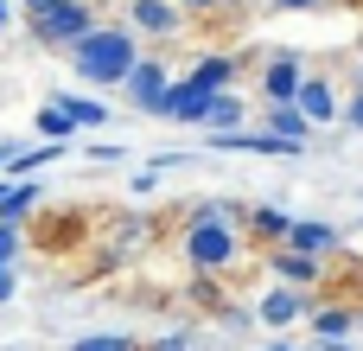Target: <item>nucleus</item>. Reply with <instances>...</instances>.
Masks as SVG:
<instances>
[{"instance_id": "f257e3e1", "label": "nucleus", "mask_w": 363, "mask_h": 351, "mask_svg": "<svg viewBox=\"0 0 363 351\" xmlns=\"http://www.w3.org/2000/svg\"><path fill=\"white\" fill-rule=\"evenodd\" d=\"M64 58H70V70H77L89 90H121V77H128L134 58H140V38L128 32V19H96Z\"/></svg>"}, {"instance_id": "f03ea898", "label": "nucleus", "mask_w": 363, "mask_h": 351, "mask_svg": "<svg viewBox=\"0 0 363 351\" xmlns=\"http://www.w3.org/2000/svg\"><path fill=\"white\" fill-rule=\"evenodd\" d=\"M19 19H26V38H32V45L70 51V45L96 26V6H89V0H19Z\"/></svg>"}, {"instance_id": "7ed1b4c3", "label": "nucleus", "mask_w": 363, "mask_h": 351, "mask_svg": "<svg viewBox=\"0 0 363 351\" xmlns=\"http://www.w3.org/2000/svg\"><path fill=\"white\" fill-rule=\"evenodd\" d=\"M211 96H217V90H204V83H191V77H172L153 115H160V122H179V128H204V115H211Z\"/></svg>"}, {"instance_id": "20e7f679", "label": "nucleus", "mask_w": 363, "mask_h": 351, "mask_svg": "<svg viewBox=\"0 0 363 351\" xmlns=\"http://www.w3.org/2000/svg\"><path fill=\"white\" fill-rule=\"evenodd\" d=\"M121 19H128L134 38H160V45L185 32V6H179V0H128Z\"/></svg>"}, {"instance_id": "39448f33", "label": "nucleus", "mask_w": 363, "mask_h": 351, "mask_svg": "<svg viewBox=\"0 0 363 351\" xmlns=\"http://www.w3.org/2000/svg\"><path fill=\"white\" fill-rule=\"evenodd\" d=\"M166 83H172L166 58H134V70L121 77V96H128L140 115H153V109H160V96H166Z\"/></svg>"}, {"instance_id": "423d86ee", "label": "nucleus", "mask_w": 363, "mask_h": 351, "mask_svg": "<svg viewBox=\"0 0 363 351\" xmlns=\"http://www.w3.org/2000/svg\"><path fill=\"white\" fill-rule=\"evenodd\" d=\"M306 307H313V301H306V288H287V281H281V288H268V294L255 301V326H268V333H281V326H294V320H306Z\"/></svg>"}, {"instance_id": "0eeeda50", "label": "nucleus", "mask_w": 363, "mask_h": 351, "mask_svg": "<svg viewBox=\"0 0 363 351\" xmlns=\"http://www.w3.org/2000/svg\"><path fill=\"white\" fill-rule=\"evenodd\" d=\"M268 269H274V281L306 288V294L325 281V262H319V256H300V249H287V243H274V249H268Z\"/></svg>"}, {"instance_id": "6e6552de", "label": "nucleus", "mask_w": 363, "mask_h": 351, "mask_svg": "<svg viewBox=\"0 0 363 351\" xmlns=\"http://www.w3.org/2000/svg\"><path fill=\"white\" fill-rule=\"evenodd\" d=\"M300 77H306V64H300V51H274V58L262 64V96H268V102H294V90H300Z\"/></svg>"}, {"instance_id": "1a4fd4ad", "label": "nucleus", "mask_w": 363, "mask_h": 351, "mask_svg": "<svg viewBox=\"0 0 363 351\" xmlns=\"http://www.w3.org/2000/svg\"><path fill=\"white\" fill-rule=\"evenodd\" d=\"M287 249L325 262V256L338 249V224H325V217H294V224H287Z\"/></svg>"}, {"instance_id": "9d476101", "label": "nucleus", "mask_w": 363, "mask_h": 351, "mask_svg": "<svg viewBox=\"0 0 363 351\" xmlns=\"http://www.w3.org/2000/svg\"><path fill=\"white\" fill-rule=\"evenodd\" d=\"M294 109H300L313 128L338 122V96H332V83H325V77H300V90H294Z\"/></svg>"}, {"instance_id": "9b49d317", "label": "nucleus", "mask_w": 363, "mask_h": 351, "mask_svg": "<svg viewBox=\"0 0 363 351\" xmlns=\"http://www.w3.org/2000/svg\"><path fill=\"white\" fill-rule=\"evenodd\" d=\"M306 320H313V339H351L357 333V307H345V301H319V307H306Z\"/></svg>"}, {"instance_id": "f8f14e48", "label": "nucleus", "mask_w": 363, "mask_h": 351, "mask_svg": "<svg viewBox=\"0 0 363 351\" xmlns=\"http://www.w3.org/2000/svg\"><path fill=\"white\" fill-rule=\"evenodd\" d=\"M262 128H268V134H281V141H294V147H306V141H313V122H306L294 102H268V109H262Z\"/></svg>"}, {"instance_id": "ddd939ff", "label": "nucleus", "mask_w": 363, "mask_h": 351, "mask_svg": "<svg viewBox=\"0 0 363 351\" xmlns=\"http://www.w3.org/2000/svg\"><path fill=\"white\" fill-rule=\"evenodd\" d=\"M236 70H242V58H230V51H204V58L191 64V83H204V90H230Z\"/></svg>"}, {"instance_id": "4468645a", "label": "nucleus", "mask_w": 363, "mask_h": 351, "mask_svg": "<svg viewBox=\"0 0 363 351\" xmlns=\"http://www.w3.org/2000/svg\"><path fill=\"white\" fill-rule=\"evenodd\" d=\"M249 122V102L236 96V90H217L211 96V115H204V134H230V128H242Z\"/></svg>"}, {"instance_id": "2eb2a0df", "label": "nucleus", "mask_w": 363, "mask_h": 351, "mask_svg": "<svg viewBox=\"0 0 363 351\" xmlns=\"http://www.w3.org/2000/svg\"><path fill=\"white\" fill-rule=\"evenodd\" d=\"M38 198H45L38 179H6V192H0V224H26Z\"/></svg>"}, {"instance_id": "dca6fc26", "label": "nucleus", "mask_w": 363, "mask_h": 351, "mask_svg": "<svg viewBox=\"0 0 363 351\" xmlns=\"http://www.w3.org/2000/svg\"><path fill=\"white\" fill-rule=\"evenodd\" d=\"M262 243H287V224H294V211H281V205H249V217H242Z\"/></svg>"}, {"instance_id": "f3484780", "label": "nucleus", "mask_w": 363, "mask_h": 351, "mask_svg": "<svg viewBox=\"0 0 363 351\" xmlns=\"http://www.w3.org/2000/svg\"><path fill=\"white\" fill-rule=\"evenodd\" d=\"M51 102L70 115V128H102V122H108V109H102L96 96H51Z\"/></svg>"}, {"instance_id": "a211bd4d", "label": "nucleus", "mask_w": 363, "mask_h": 351, "mask_svg": "<svg viewBox=\"0 0 363 351\" xmlns=\"http://www.w3.org/2000/svg\"><path fill=\"white\" fill-rule=\"evenodd\" d=\"M38 134H45V141H70L77 128H70V115H64L57 102H45V109H38Z\"/></svg>"}, {"instance_id": "6ab92c4d", "label": "nucleus", "mask_w": 363, "mask_h": 351, "mask_svg": "<svg viewBox=\"0 0 363 351\" xmlns=\"http://www.w3.org/2000/svg\"><path fill=\"white\" fill-rule=\"evenodd\" d=\"M70 351H140V339H128V333H89V339H77Z\"/></svg>"}, {"instance_id": "aec40b11", "label": "nucleus", "mask_w": 363, "mask_h": 351, "mask_svg": "<svg viewBox=\"0 0 363 351\" xmlns=\"http://www.w3.org/2000/svg\"><path fill=\"white\" fill-rule=\"evenodd\" d=\"M19 249H26V230L19 224H0V262H19Z\"/></svg>"}, {"instance_id": "412c9836", "label": "nucleus", "mask_w": 363, "mask_h": 351, "mask_svg": "<svg viewBox=\"0 0 363 351\" xmlns=\"http://www.w3.org/2000/svg\"><path fill=\"white\" fill-rule=\"evenodd\" d=\"M217 313H223V333H236V339L255 333V313H242V307H217Z\"/></svg>"}, {"instance_id": "4be33fe9", "label": "nucleus", "mask_w": 363, "mask_h": 351, "mask_svg": "<svg viewBox=\"0 0 363 351\" xmlns=\"http://www.w3.org/2000/svg\"><path fill=\"white\" fill-rule=\"evenodd\" d=\"M19 294V262H0V307Z\"/></svg>"}, {"instance_id": "5701e85b", "label": "nucleus", "mask_w": 363, "mask_h": 351, "mask_svg": "<svg viewBox=\"0 0 363 351\" xmlns=\"http://www.w3.org/2000/svg\"><path fill=\"white\" fill-rule=\"evenodd\" d=\"M191 345H198L191 333H166V339H153V345H147V351H191Z\"/></svg>"}, {"instance_id": "b1692460", "label": "nucleus", "mask_w": 363, "mask_h": 351, "mask_svg": "<svg viewBox=\"0 0 363 351\" xmlns=\"http://www.w3.org/2000/svg\"><path fill=\"white\" fill-rule=\"evenodd\" d=\"M338 115H345V128H357V134H363V90L351 96V102H338Z\"/></svg>"}, {"instance_id": "393cba45", "label": "nucleus", "mask_w": 363, "mask_h": 351, "mask_svg": "<svg viewBox=\"0 0 363 351\" xmlns=\"http://www.w3.org/2000/svg\"><path fill=\"white\" fill-rule=\"evenodd\" d=\"M89 160H102V166H115V160H128V147H121V141H115V147H108V141H96V147H89Z\"/></svg>"}, {"instance_id": "a878e982", "label": "nucleus", "mask_w": 363, "mask_h": 351, "mask_svg": "<svg viewBox=\"0 0 363 351\" xmlns=\"http://www.w3.org/2000/svg\"><path fill=\"white\" fill-rule=\"evenodd\" d=\"M306 6H325V0H268V13H306Z\"/></svg>"}, {"instance_id": "bb28decb", "label": "nucleus", "mask_w": 363, "mask_h": 351, "mask_svg": "<svg viewBox=\"0 0 363 351\" xmlns=\"http://www.w3.org/2000/svg\"><path fill=\"white\" fill-rule=\"evenodd\" d=\"M179 6H185V13H217L223 0H179Z\"/></svg>"}, {"instance_id": "cd10ccee", "label": "nucleus", "mask_w": 363, "mask_h": 351, "mask_svg": "<svg viewBox=\"0 0 363 351\" xmlns=\"http://www.w3.org/2000/svg\"><path fill=\"white\" fill-rule=\"evenodd\" d=\"M6 26H13V0H0V32H6Z\"/></svg>"}, {"instance_id": "c85d7f7f", "label": "nucleus", "mask_w": 363, "mask_h": 351, "mask_svg": "<svg viewBox=\"0 0 363 351\" xmlns=\"http://www.w3.org/2000/svg\"><path fill=\"white\" fill-rule=\"evenodd\" d=\"M6 160H13V141H0V166H6Z\"/></svg>"}, {"instance_id": "c756f323", "label": "nucleus", "mask_w": 363, "mask_h": 351, "mask_svg": "<svg viewBox=\"0 0 363 351\" xmlns=\"http://www.w3.org/2000/svg\"><path fill=\"white\" fill-rule=\"evenodd\" d=\"M357 90H363V64H357Z\"/></svg>"}, {"instance_id": "7c9ffc66", "label": "nucleus", "mask_w": 363, "mask_h": 351, "mask_svg": "<svg viewBox=\"0 0 363 351\" xmlns=\"http://www.w3.org/2000/svg\"><path fill=\"white\" fill-rule=\"evenodd\" d=\"M268 351H294V345H268Z\"/></svg>"}, {"instance_id": "2f4dec72", "label": "nucleus", "mask_w": 363, "mask_h": 351, "mask_svg": "<svg viewBox=\"0 0 363 351\" xmlns=\"http://www.w3.org/2000/svg\"><path fill=\"white\" fill-rule=\"evenodd\" d=\"M357 333H363V307H357Z\"/></svg>"}, {"instance_id": "473e14b6", "label": "nucleus", "mask_w": 363, "mask_h": 351, "mask_svg": "<svg viewBox=\"0 0 363 351\" xmlns=\"http://www.w3.org/2000/svg\"><path fill=\"white\" fill-rule=\"evenodd\" d=\"M0 192H6V179H0Z\"/></svg>"}, {"instance_id": "72a5a7b5", "label": "nucleus", "mask_w": 363, "mask_h": 351, "mask_svg": "<svg viewBox=\"0 0 363 351\" xmlns=\"http://www.w3.org/2000/svg\"><path fill=\"white\" fill-rule=\"evenodd\" d=\"M191 351H198V345H191Z\"/></svg>"}]
</instances>
